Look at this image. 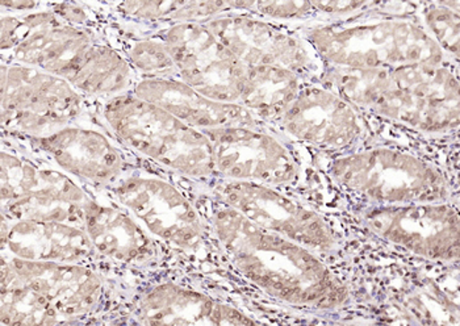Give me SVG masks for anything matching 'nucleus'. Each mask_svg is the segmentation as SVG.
Returning a JSON list of instances; mask_svg holds the SVG:
<instances>
[{
    "mask_svg": "<svg viewBox=\"0 0 460 326\" xmlns=\"http://www.w3.org/2000/svg\"><path fill=\"white\" fill-rule=\"evenodd\" d=\"M309 40L326 61L350 69L441 65L443 58L430 33L407 20L319 28L309 33Z\"/></svg>",
    "mask_w": 460,
    "mask_h": 326,
    "instance_id": "4",
    "label": "nucleus"
},
{
    "mask_svg": "<svg viewBox=\"0 0 460 326\" xmlns=\"http://www.w3.org/2000/svg\"><path fill=\"white\" fill-rule=\"evenodd\" d=\"M102 118L124 146L166 169L195 180L216 172L208 136L155 104L127 93L104 101Z\"/></svg>",
    "mask_w": 460,
    "mask_h": 326,
    "instance_id": "3",
    "label": "nucleus"
},
{
    "mask_svg": "<svg viewBox=\"0 0 460 326\" xmlns=\"http://www.w3.org/2000/svg\"><path fill=\"white\" fill-rule=\"evenodd\" d=\"M127 44L125 56L140 78L178 79L177 67L164 39H136Z\"/></svg>",
    "mask_w": 460,
    "mask_h": 326,
    "instance_id": "25",
    "label": "nucleus"
},
{
    "mask_svg": "<svg viewBox=\"0 0 460 326\" xmlns=\"http://www.w3.org/2000/svg\"><path fill=\"white\" fill-rule=\"evenodd\" d=\"M206 24L246 67H283L299 76L314 67L309 44L272 22L224 13Z\"/></svg>",
    "mask_w": 460,
    "mask_h": 326,
    "instance_id": "14",
    "label": "nucleus"
},
{
    "mask_svg": "<svg viewBox=\"0 0 460 326\" xmlns=\"http://www.w3.org/2000/svg\"><path fill=\"white\" fill-rule=\"evenodd\" d=\"M138 78L125 53L96 42L69 82L81 95L108 101L132 93Z\"/></svg>",
    "mask_w": 460,
    "mask_h": 326,
    "instance_id": "22",
    "label": "nucleus"
},
{
    "mask_svg": "<svg viewBox=\"0 0 460 326\" xmlns=\"http://www.w3.org/2000/svg\"><path fill=\"white\" fill-rule=\"evenodd\" d=\"M287 135L321 149L350 145L360 135L354 107L333 91L301 87L295 101L277 119Z\"/></svg>",
    "mask_w": 460,
    "mask_h": 326,
    "instance_id": "17",
    "label": "nucleus"
},
{
    "mask_svg": "<svg viewBox=\"0 0 460 326\" xmlns=\"http://www.w3.org/2000/svg\"><path fill=\"white\" fill-rule=\"evenodd\" d=\"M66 319L36 291L2 269V325L40 326L66 324Z\"/></svg>",
    "mask_w": 460,
    "mask_h": 326,
    "instance_id": "24",
    "label": "nucleus"
},
{
    "mask_svg": "<svg viewBox=\"0 0 460 326\" xmlns=\"http://www.w3.org/2000/svg\"><path fill=\"white\" fill-rule=\"evenodd\" d=\"M216 189L226 206L255 225L288 238L314 253H325L336 246L331 228L317 212L271 186L226 181Z\"/></svg>",
    "mask_w": 460,
    "mask_h": 326,
    "instance_id": "9",
    "label": "nucleus"
},
{
    "mask_svg": "<svg viewBox=\"0 0 460 326\" xmlns=\"http://www.w3.org/2000/svg\"><path fill=\"white\" fill-rule=\"evenodd\" d=\"M138 319L142 324L166 326L254 324L237 309L172 283L158 286L142 297Z\"/></svg>",
    "mask_w": 460,
    "mask_h": 326,
    "instance_id": "21",
    "label": "nucleus"
},
{
    "mask_svg": "<svg viewBox=\"0 0 460 326\" xmlns=\"http://www.w3.org/2000/svg\"><path fill=\"white\" fill-rule=\"evenodd\" d=\"M2 269L44 296L69 322L93 313L103 299L101 277L84 263L28 260L2 251Z\"/></svg>",
    "mask_w": 460,
    "mask_h": 326,
    "instance_id": "15",
    "label": "nucleus"
},
{
    "mask_svg": "<svg viewBox=\"0 0 460 326\" xmlns=\"http://www.w3.org/2000/svg\"><path fill=\"white\" fill-rule=\"evenodd\" d=\"M333 93L349 103L424 132H446L459 126V84L441 65H407L394 69L332 72Z\"/></svg>",
    "mask_w": 460,
    "mask_h": 326,
    "instance_id": "2",
    "label": "nucleus"
},
{
    "mask_svg": "<svg viewBox=\"0 0 460 326\" xmlns=\"http://www.w3.org/2000/svg\"><path fill=\"white\" fill-rule=\"evenodd\" d=\"M252 10L262 13L267 18L289 20L305 18L314 13V7L312 2L269 0V2H254Z\"/></svg>",
    "mask_w": 460,
    "mask_h": 326,
    "instance_id": "27",
    "label": "nucleus"
},
{
    "mask_svg": "<svg viewBox=\"0 0 460 326\" xmlns=\"http://www.w3.org/2000/svg\"><path fill=\"white\" fill-rule=\"evenodd\" d=\"M84 96L69 81L32 66L2 62V127L15 137H48L73 126Z\"/></svg>",
    "mask_w": 460,
    "mask_h": 326,
    "instance_id": "5",
    "label": "nucleus"
},
{
    "mask_svg": "<svg viewBox=\"0 0 460 326\" xmlns=\"http://www.w3.org/2000/svg\"><path fill=\"white\" fill-rule=\"evenodd\" d=\"M430 36L436 40L442 50L458 56L459 53V13L451 8H431L426 13Z\"/></svg>",
    "mask_w": 460,
    "mask_h": 326,
    "instance_id": "26",
    "label": "nucleus"
},
{
    "mask_svg": "<svg viewBox=\"0 0 460 326\" xmlns=\"http://www.w3.org/2000/svg\"><path fill=\"white\" fill-rule=\"evenodd\" d=\"M215 170L226 181L280 186L296 180L299 164L282 141L257 127L206 130Z\"/></svg>",
    "mask_w": 460,
    "mask_h": 326,
    "instance_id": "10",
    "label": "nucleus"
},
{
    "mask_svg": "<svg viewBox=\"0 0 460 326\" xmlns=\"http://www.w3.org/2000/svg\"><path fill=\"white\" fill-rule=\"evenodd\" d=\"M132 93L203 132L218 128L257 127V119L245 107L211 101L179 79L138 78Z\"/></svg>",
    "mask_w": 460,
    "mask_h": 326,
    "instance_id": "19",
    "label": "nucleus"
},
{
    "mask_svg": "<svg viewBox=\"0 0 460 326\" xmlns=\"http://www.w3.org/2000/svg\"><path fill=\"white\" fill-rule=\"evenodd\" d=\"M84 228L95 253L124 265L149 262L155 254L146 229L115 197H93L84 208Z\"/></svg>",
    "mask_w": 460,
    "mask_h": 326,
    "instance_id": "18",
    "label": "nucleus"
},
{
    "mask_svg": "<svg viewBox=\"0 0 460 326\" xmlns=\"http://www.w3.org/2000/svg\"><path fill=\"white\" fill-rule=\"evenodd\" d=\"M112 194L149 233L166 242L191 249L203 236L198 211L169 181L135 172L112 186Z\"/></svg>",
    "mask_w": 460,
    "mask_h": 326,
    "instance_id": "11",
    "label": "nucleus"
},
{
    "mask_svg": "<svg viewBox=\"0 0 460 326\" xmlns=\"http://www.w3.org/2000/svg\"><path fill=\"white\" fill-rule=\"evenodd\" d=\"M213 226L238 270L267 294L292 305L333 308L348 297L345 286L314 251L223 208Z\"/></svg>",
    "mask_w": 460,
    "mask_h": 326,
    "instance_id": "1",
    "label": "nucleus"
},
{
    "mask_svg": "<svg viewBox=\"0 0 460 326\" xmlns=\"http://www.w3.org/2000/svg\"><path fill=\"white\" fill-rule=\"evenodd\" d=\"M332 170L342 186L390 206L436 203L448 195L441 172L413 155L385 147L341 158Z\"/></svg>",
    "mask_w": 460,
    "mask_h": 326,
    "instance_id": "7",
    "label": "nucleus"
},
{
    "mask_svg": "<svg viewBox=\"0 0 460 326\" xmlns=\"http://www.w3.org/2000/svg\"><path fill=\"white\" fill-rule=\"evenodd\" d=\"M25 140L36 158L91 186H115L127 172L121 150L95 127L75 123L48 137Z\"/></svg>",
    "mask_w": 460,
    "mask_h": 326,
    "instance_id": "13",
    "label": "nucleus"
},
{
    "mask_svg": "<svg viewBox=\"0 0 460 326\" xmlns=\"http://www.w3.org/2000/svg\"><path fill=\"white\" fill-rule=\"evenodd\" d=\"M49 8L56 15L70 24L86 27L90 22L89 13H87L89 10L78 3H52Z\"/></svg>",
    "mask_w": 460,
    "mask_h": 326,
    "instance_id": "28",
    "label": "nucleus"
},
{
    "mask_svg": "<svg viewBox=\"0 0 460 326\" xmlns=\"http://www.w3.org/2000/svg\"><path fill=\"white\" fill-rule=\"evenodd\" d=\"M179 81L211 101L240 104L248 67L207 27L206 22H178L164 35Z\"/></svg>",
    "mask_w": 460,
    "mask_h": 326,
    "instance_id": "8",
    "label": "nucleus"
},
{
    "mask_svg": "<svg viewBox=\"0 0 460 326\" xmlns=\"http://www.w3.org/2000/svg\"><path fill=\"white\" fill-rule=\"evenodd\" d=\"M42 163V161H41ZM39 158L2 149V217L84 226L90 198L81 181Z\"/></svg>",
    "mask_w": 460,
    "mask_h": 326,
    "instance_id": "6",
    "label": "nucleus"
},
{
    "mask_svg": "<svg viewBox=\"0 0 460 326\" xmlns=\"http://www.w3.org/2000/svg\"><path fill=\"white\" fill-rule=\"evenodd\" d=\"M96 44L89 28L70 24L48 4L35 13L32 28L7 53L2 62L36 67L70 81Z\"/></svg>",
    "mask_w": 460,
    "mask_h": 326,
    "instance_id": "16",
    "label": "nucleus"
},
{
    "mask_svg": "<svg viewBox=\"0 0 460 326\" xmlns=\"http://www.w3.org/2000/svg\"><path fill=\"white\" fill-rule=\"evenodd\" d=\"M300 90V76L289 70L275 66L248 67L240 104L255 119H278Z\"/></svg>",
    "mask_w": 460,
    "mask_h": 326,
    "instance_id": "23",
    "label": "nucleus"
},
{
    "mask_svg": "<svg viewBox=\"0 0 460 326\" xmlns=\"http://www.w3.org/2000/svg\"><path fill=\"white\" fill-rule=\"evenodd\" d=\"M367 225L383 240L428 260H458V212L446 204L383 207L367 215Z\"/></svg>",
    "mask_w": 460,
    "mask_h": 326,
    "instance_id": "12",
    "label": "nucleus"
},
{
    "mask_svg": "<svg viewBox=\"0 0 460 326\" xmlns=\"http://www.w3.org/2000/svg\"><path fill=\"white\" fill-rule=\"evenodd\" d=\"M2 251L28 260L84 263L95 254L84 226L2 217Z\"/></svg>",
    "mask_w": 460,
    "mask_h": 326,
    "instance_id": "20",
    "label": "nucleus"
}]
</instances>
